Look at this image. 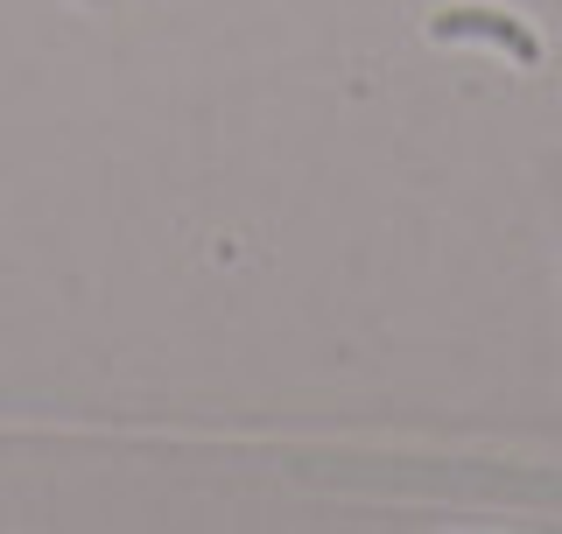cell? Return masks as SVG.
<instances>
[{"label":"cell","instance_id":"cell-1","mask_svg":"<svg viewBox=\"0 0 562 534\" xmlns=\"http://www.w3.org/2000/svg\"><path fill=\"white\" fill-rule=\"evenodd\" d=\"M429 35L436 43H499L506 57L541 64V35L520 29L514 14H499V8H443V14H429Z\"/></svg>","mask_w":562,"mask_h":534}]
</instances>
